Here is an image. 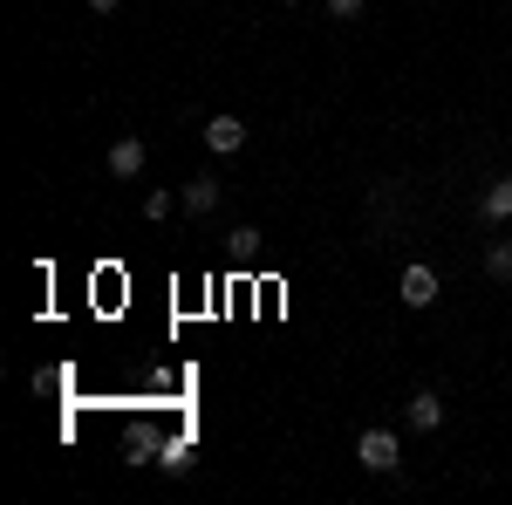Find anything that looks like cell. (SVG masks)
Here are the masks:
<instances>
[{
    "label": "cell",
    "mask_w": 512,
    "mask_h": 505,
    "mask_svg": "<svg viewBox=\"0 0 512 505\" xmlns=\"http://www.w3.org/2000/svg\"><path fill=\"white\" fill-rule=\"evenodd\" d=\"M437 294H444V280H437V267H424V260H410V267H403V280H396V301H403V308H437Z\"/></svg>",
    "instance_id": "2"
},
{
    "label": "cell",
    "mask_w": 512,
    "mask_h": 505,
    "mask_svg": "<svg viewBox=\"0 0 512 505\" xmlns=\"http://www.w3.org/2000/svg\"><path fill=\"white\" fill-rule=\"evenodd\" d=\"M219 198H226V185H219V178H212V171H198L192 185H185V192H178V205H185V212H192V219H205V212H219Z\"/></svg>",
    "instance_id": "5"
},
{
    "label": "cell",
    "mask_w": 512,
    "mask_h": 505,
    "mask_svg": "<svg viewBox=\"0 0 512 505\" xmlns=\"http://www.w3.org/2000/svg\"><path fill=\"white\" fill-rule=\"evenodd\" d=\"M280 7H301V0H280Z\"/></svg>",
    "instance_id": "13"
},
{
    "label": "cell",
    "mask_w": 512,
    "mask_h": 505,
    "mask_svg": "<svg viewBox=\"0 0 512 505\" xmlns=\"http://www.w3.org/2000/svg\"><path fill=\"white\" fill-rule=\"evenodd\" d=\"M506 219H512V171H499L478 192V226H506Z\"/></svg>",
    "instance_id": "3"
},
{
    "label": "cell",
    "mask_w": 512,
    "mask_h": 505,
    "mask_svg": "<svg viewBox=\"0 0 512 505\" xmlns=\"http://www.w3.org/2000/svg\"><path fill=\"white\" fill-rule=\"evenodd\" d=\"M403 424L410 430H437L444 424V396H437V389H417V396L403 403Z\"/></svg>",
    "instance_id": "7"
},
{
    "label": "cell",
    "mask_w": 512,
    "mask_h": 505,
    "mask_svg": "<svg viewBox=\"0 0 512 505\" xmlns=\"http://www.w3.org/2000/svg\"><path fill=\"white\" fill-rule=\"evenodd\" d=\"M82 7H89V14H117L123 0H82Z\"/></svg>",
    "instance_id": "12"
},
{
    "label": "cell",
    "mask_w": 512,
    "mask_h": 505,
    "mask_svg": "<svg viewBox=\"0 0 512 505\" xmlns=\"http://www.w3.org/2000/svg\"><path fill=\"white\" fill-rule=\"evenodd\" d=\"M158 465L164 471H192V437H171V444L158 451Z\"/></svg>",
    "instance_id": "10"
},
{
    "label": "cell",
    "mask_w": 512,
    "mask_h": 505,
    "mask_svg": "<svg viewBox=\"0 0 512 505\" xmlns=\"http://www.w3.org/2000/svg\"><path fill=\"white\" fill-rule=\"evenodd\" d=\"M171 212H185V205H178V192H158V185H151V192H144V219H151V226H164Z\"/></svg>",
    "instance_id": "9"
},
{
    "label": "cell",
    "mask_w": 512,
    "mask_h": 505,
    "mask_svg": "<svg viewBox=\"0 0 512 505\" xmlns=\"http://www.w3.org/2000/svg\"><path fill=\"white\" fill-rule=\"evenodd\" d=\"M369 0H328V21H362Z\"/></svg>",
    "instance_id": "11"
},
{
    "label": "cell",
    "mask_w": 512,
    "mask_h": 505,
    "mask_svg": "<svg viewBox=\"0 0 512 505\" xmlns=\"http://www.w3.org/2000/svg\"><path fill=\"white\" fill-rule=\"evenodd\" d=\"M144 164H151L144 137H117L110 144V178H144Z\"/></svg>",
    "instance_id": "6"
},
{
    "label": "cell",
    "mask_w": 512,
    "mask_h": 505,
    "mask_svg": "<svg viewBox=\"0 0 512 505\" xmlns=\"http://www.w3.org/2000/svg\"><path fill=\"white\" fill-rule=\"evenodd\" d=\"M355 465H362V471H376V478H390V471L403 465V444H396V430L369 424L362 437H355Z\"/></svg>",
    "instance_id": "1"
},
{
    "label": "cell",
    "mask_w": 512,
    "mask_h": 505,
    "mask_svg": "<svg viewBox=\"0 0 512 505\" xmlns=\"http://www.w3.org/2000/svg\"><path fill=\"white\" fill-rule=\"evenodd\" d=\"M205 151H219V157L246 151V123H239L233 110H219V117H205Z\"/></svg>",
    "instance_id": "4"
},
{
    "label": "cell",
    "mask_w": 512,
    "mask_h": 505,
    "mask_svg": "<svg viewBox=\"0 0 512 505\" xmlns=\"http://www.w3.org/2000/svg\"><path fill=\"white\" fill-rule=\"evenodd\" d=\"M485 273H492L499 287H512V233H506V239H492V246H485Z\"/></svg>",
    "instance_id": "8"
}]
</instances>
